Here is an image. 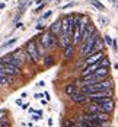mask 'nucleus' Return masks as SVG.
<instances>
[{
	"label": "nucleus",
	"mask_w": 118,
	"mask_h": 127,
	"mask_svg": "<svg viewBox=\"0 0 118 127\" xmlns=\"http://www.w3.org/2000/svg\"><path fill=\"white\" fill-rule=\"evenodd\" d=\"M10 56H12V66H16L19 69L24 66V63H25L26 59H28V54L22 48H18L16 51H13Z\"/></svg>",
	"instance_id": "obj_2"
},
{
	"label": "nucleus",
	"mask_w": 118,
	"mask_h": 127,
	"mask_svg": "<svg viewBox=\"0 0 118 127\" xmlns=\"http://www.w3.org/2000/svg\"><path fill=\"white\" fill-rule=\"evenodd\" d=\"M104 79L105 77L95 76V75H88V76H83V85H95V83L102 82Z\"/></svg>",
	"instance_id": "obj_10"
},
{
	"label": "nucleus",
	"mask_w": 118,
	"mask_h": 127,
	"mask_svg": "<svg viewBox=\"0 0 118 127\" xmlns=\"http://www.w3.org/2000/svg\"><path fill=\"white\" fill-rule=\"evenodd\" d=\"M50 32H51L52 35H55V37H60V35H61V19L57 21L55 24H52Z\"/></svg>",
	"instance_id": "obj_14"
},
{
	"label": "nucleus",
	"mask_w": 118,
	"mask_h": 127,
	"mask_svg": "<svg viewBox=\"0 0 118 127\" xmlns=\"http://www.w3.org/2000/svg\"><path fill=\"white\" fill-rule=\"evenodd\" d=\"M76 127H92L89 123H85V121H79L77 124H76Z\"/></svg>",
	"instance_id": "obj_26"
},
{
	"label": "nucleus",
	"mask_w": 118,
	"mask_h": 127,
	"mask_svg": "<svg viewBox=\"0 0 118 127\" xmlns=\"http://www.w3.org/2000/svg\"><path fill=\"white\" fill-rule=\"evenodd\" d=\"M96 69H99V66H98V63L95 64H89V66H86L85 69H83V72H82V76H88V75H92Z\"/></svg>",
	"instance_id": "obj_15"
},
{
	"label": "nucleus",
	"mask_w": 118,
	"mask_h": 127,
	"mask_svg": "<svg viewBox=\"0 0 118 127\" xmlns=\"http://www.w3.org/2000/svg\"><path fill=\"white\" fill-rule=\"evenodd\" d=\"M98 66H99V67H104V69H108V67H109V59L105 56L101 62H98Z\"/></svg>",
	"instance_id": "obj_20"
},
{
	"label": "nucleus",
	"mask_w": 118,
	"mask_h": 127,
	"mask_svg": "<svg viewBox=\"0 0 118 127\" xmlns=\"http://www.w3.org/2000/svg\"><path fill=\"white\" fill-rule=\"evenodd\" d=\"M73 53H74V45L71 44V45H69V47L64 50V57L66 59H70V57L73 56Z\"/></svg>",
	"instance_id": "obj_18"
},
{
	"label": "nucleus",
	"mask_w": 118,
	"mask_h": 127,
	"mask_svg": "<svg viewBox=\"0 0 118 127\" xmlns=\"http://www.w3.org/2000/svg\"><path fill=\"white\" fill-rule=\"evenodd\" d=\"M70 99L74 102V104H79V105H83V104H86V102L89 101V98H88V95H85V94H82L80 91L77 92H74L71 96H70Z\"/></svg>",
	"instance_id": "obj_7"
},
{
	"label": "nucleus",
	"mask_w": 118,
	"mask_h": 127,
	"mask_svg": "<svg viewBox=\"0 0 118 127\" xmlns=\"http://www.w3.org/2000/svg\"><path fill=\"white\" fill-rule=\"evenodd\" d=\"M0 9H4V3H0Z\"/></svg>",
	"instance_id": "obj_35"
},
{
	"label": "nucleus",
	"mask_w": 118,
	"mask_h": 127,
	"mask_svg": "<svg viewBox=\"0 0 118 127\" xmlns=\"http://www.w3.org/2000/svg\"><path fill=\"white\" fill-rule=\"evenodd\" d=\"M79 89H77V85L76 83H70V85H67L64 88V92H66V95H69V96H71L74 92H77Z\"/></svg>",
	"instance_id": "obj_16"
},
{
	"label": "nucleus",
	"mask_w": 118,
	"mask_h": 127,
	"mask_svg": "<svg viewBox=\"0 0 118 127\" xmlns=\"http://www.w3.org/2000/svg\"><path fill=\"white\" fill-rule=\"evenodd\" d=\"M115 69H118V64H115Z\"/></svg>",
	"instance_id": "obj_36"
},
{
	"label": "nucleus",
	"mask_w": 118,
	"mask_h": 127,
	"mask_svg": "<svg viewBox=\"0 0 118 127\" xmlns=\"http://www.w3.org/2000/svg\"><path fill=\"white\" fill-rule=\"evenodd\" d=\"M25 53L28 54V57L34 62V63H38L39 62V53H38V48H37V42L32 39V41H29L28 44H26L25 47Z\"/></svg>",
	"instance_id": "obj_3"
},
{
	"label": "nucleus",
	"mask_w": 118,
	"mask_h": 127,
	"mask_svg": "<svg viewBox=\"0 0 118 127\" xmlns=\"http://www.w3.org/2000/svg\"><path fill=\"white\" fill-rule=\"evenodd\" d=\"M89 1H91V4H93L98 10H101V12H104L105 10V6L101 3V1H98V0H89Z\"/></svg>",
	"instance_id": "obj_19"
},
{
	"label": "nucleus",
	"mask_w": 118,
	"mask_h": 127,
	"mask_svg": "<svg viewBox=\"0 0 118 127\" xmlns=\"http://www.w3.org/2000/svg\"><path fill=\"white\" fill-rule=\"evenodd\" d=\"M42 9H44V3H42V4H39V6L37 7V9H35V10H34V12H37V13H38V12H41Z\"/></svg>",
	"instance_id": "obj_30"
},
{
	"label": "nucleus",
	"mask_w": 118,
	"mask_h": 127,
	"mask_svg": "<svg viewBox=\"0 0 118 127\" xmlns=\"http://www.w3.org/2000/svg\"><path fill=\"white\" fill-rule=\"evenodd\" d=\"M0 72L9 75V76H18L22 73V70L16 66H12V64H4V63H0Z\"/></svg>",
	"instance_id": "obj_5"
},
{
	"label": "nucleus",
	"mask_w": 118,
	"mask_h": 127,
	"mask_svg": "<svg viewBox=\"0 0 118 127\" xmlns=\"http://www.w3.org/2000/svg\"><path fill=\"white\" fill-rule=\"evenodd\" d=\"M31 118H32V120H39V118H42V117H41V115H32V117H31Z\"/></svg>",
	"instance_id": "obj_32"
},
{
	"label": "nucleus",
	"mask_w": 118,
	"mask_h": 127,
	"mask_svg": "<svg viewBox=\"0 0 118 127\" xmlns=\"http://www.w3.org/2000/svg\"><path fill=\"white\" fill-rule=\"evenodd\" d=\"M114 86V80L109 79V77H105L102 82L99 83H95V85H83L80 88V92L85 94V95H91L93 92H98V91H102V89H109Z\"/></svg>",
	"instance_id": "obj_1"
},
{
	"label": "nucleus",
	"mask_w": 118,
	"mask_h": 127,
	"mask_svg": "<svg viewBox=\"0 0 118 127\" xmlns=\"http://www.w3.org/2000/svg\"><path fill=\"white\" fill-rule=\"evenodd\" d=\"M88 98H89L91 101L101 99V98H112V88H109V89H102V91L93 92V94H91V95H88Z\"/></svg>",
	"instance_id": "obj_6"
},
{
	"label": "nucleus",
	"mask_w": 118,
	"mask_h": 127,
	"mask_svg": "<svg viewBox=\"0 0 118 127\" xmlns=\"http://www.w3.org/2000/svg\"><path fill=\"white\" fill-rule=\"evenodd\" d=\"M0 88H1V85H0Z\"/></svg>",
	"instance_id": "obj_38"
},
{
	"label": "nucleus",
	"mask_w": 118,
	"mask_h": 127,
	"mask_svg": "<svg viewBox=\"0 0 118 127\" xmlns=\"http://www.w3.org/2000/svg\"><path fill=\"white\" fill-rule=\"evenodd\" d=\"M6 118H7V111L6 110H0V123L3 120H6Z\"/></svg>",
	"instance_id": "obj_23"
},
{
	"label": "nucleus",
	"mask_w": 118,
	"mask_h": 127,
	"mask_svg": "<svg viewBox=\"0 0 118 127\" xmlns=\"http://www.w3.org/2000/svg\"><path fill=\"white\" fill-rule=\"evenodd\" d=\"M12 77H13V76H9V75H6V73L0 72V85L3 86V85H7V83H10Z\"/></svg>",
	"instance_id": "obj_17"
},
{
	"label": "nucleus",
	"mask_w": 118,
	"mask_h": 127,
	"mask_svg": "<svg viewBox=\"0 0 118 127\" xmlns=\"http://www.w3.org/2000/svg\"><path fill=\"white\" fill-rule=\"evenodd\" d=\"M15 104H16V105H22V99H21V98H19V99H16Z\"/></svg>",
	"instance_id": "obj_34"
},
{
	"label": "nucleus",
	"mask_w": 118,
	"mask_h": 127,
	"mask_svg": "<svg viewBox=\"0 0 118 127\" xmlns=\"http://www.w3.org/2000/svg\"><path fill=\"white\" fill-rule=\"evenodd\" d=\"M51 13H52V10H47V12H45L44 15H42V18H41V19H42V21H45V19H48V18L51 16Z\"/></svg>",
	"instance_id": "obj_25"
},
{
	"label": "nucleus",
	"mask_w": 118,
	"mask_h": 127,
	"mask_svg": "<svg viewBox=\"0 0 118 127\" xmlns=\"http://www.w3.org/2000/svg\"><path fill=\"white\" fill-rule=\"evenodd\" d=\"M111 47H112V48H114V50H115V51L118 50V45H117V39H112V45H111Z\"/></svg>",
	"instance_id": "obj_29"
},
{
	"label": "nucleus",
	"mask_w": 118,
	"mask_h": 127,
	"mask_svg": "<svg viewBox=\"0 0 118 127\" xmlns=\"http://www.w3.org/2000/svg\"><path fill=\"white\" fill-rule=\"evenodd\" d=\"M21 107H22V108H24V110H28V108H29V104H28V102H26V104H22V105H21Z\"/></svg>",
	"instance_id": "obj_31"
},
{
	"label": "nucleus",
	"mask_w": 118,
	"mask_h": 127,
	"mask_svg": "<svg viewBox=\"0 0 118 127\" xmlns=\"http://www.w3.org/2000/svg\"><path fill=\"white\" fill-rule=\"evenodd\" d=\"M64 126H66V127H76V124H74L73 121H70V120H67V121L64 123Z\"/></svg>",
	"instance_id": "obj_28"
},
{
	"label": "nucleus",
	"mask_w": 118,
	"mask_h": 127,
	"mask_svg": "<svg viewBox=\"0 0 118 127\" xmlns=\"http://www.w3.org/2000/svg\"><path fill=\"white\" fill-rule=\"evenodd\" d=\"M104 57H105L104 51H98V53H93V54H91V56H88V57H86V66L98 63V62H101Z\"/></svg>",
	"instance_id": "obj_8"
},
{
	"label": "nucleus",
	"mask_w": 118,
	"mask_h": 127,
	"mask_svg": "<svg viewBox=\"0 0 118 127\" xmlns=\"http://www.w3.org/2000/svg\"><path fill=\"white\" fill-rule=\"evenodd\" d=\"M74 6V3H69V4H66L64 6V9H69V7H73Z\"/></svg>",
	"instance_id": "obj_33"
},
{
	"label": "nucleus",
	"mask_w": 118,
	"mask_h": 127,
	"mask_svg": "<svg viewBox=\"0 0 118 127\" xmlns=\"http://www.w3.org/2000/svg\"><path fill=\"white\" fill-rule=\"evenodd\" d=\"M52 63H54V57H52L51 54H48V56L45 57V60H44V64H45V66H51Z\"/></svg>",
	"instance_id": "obj_22"
},
{
	"label": "nucleus",
	"mask_w": 118,
	"mask_h": 127,
	"mask_svg": "<svg viewBox=\"0 0 118 127\" xmlns=\"http://www.w3.org/2000/svg\"><path fill=\"white\" fill-rule=\"evenodd\" d=\"M95 32H96V28H95V25H93V24H88V25H86V28L83 29V32H82L80 42H85V41L89 38L92 34H95Z\"/></svg>",
	"instance_id": "obj_9"
},
{
	"label": "nucleus",
	"mask_w": 118,
	"mask_h": 127,
	"mask_svg": "<svg viewBox=\"0 0 118 127\" xmlns=\"http://www.w3.org/2000/svg\"><path fill=\"white\" fill-rule=\"evenodd\" d=\"M16 41H18L16 38H10L9 41H6V42H4V44L1 45V50H3V48H7V47H10V45H13V44H15Z\"/></svg>",
	"instance_id": "obj_21"
},
{
	"label": "nucleus",
	"mask_w": 118,
	"mask_h": 127,
	"mask_svg": "<svg viewBox=\"0 0 118 127\" xmlns=\"http://www.w3.org/2000/svg\"><path fill=\"white\" fill-rule=\"evenodd\" d=\"M101 107H102V111H104L105 114L112 113V111H114V108H115V105H114V99H112V98H111V99H108L106 102L101 104Z\"/></svg>",
	"instance_id": "obj_11"
},
{
	"label": "nucleus",
	"mask_w": 118,
	"mask_h": 127,
	"mask_svg": "<svg viewBox=\"0 0 118 127\" xmlns=\"http://www.w3.org/2000/svg\"><path fill=\"white\" fill-rule=\"evenodd\" d=\"M102 39H104V42H106V45H112V38H111L109 35H106V34H105V37Z\"/></svg>",
	"instance_id": "obj_24"
},
{
	"label": "nucleus",
	"mask_w": 118,
	"mask_h": 127,
	"mask_svg": "<svg viewBox=\"0 0 118 127\" xmlns=\"http://www.w3.org/2000/svg\"><path fill=\"white\" fill-rule=\"evenodd\" d=\"M4 1H7V0H4Z\"/></svg>",
	"instance_id": "obj_37"
},
{
	"label": "nucleus",
	"mask_w": 118,
	"mask_h": 127,
	"mask_svg": "<svg viewBox=\"0 0 118 127\" xmlns=\"http://www.w3.org/2000/svg\"><path fill=\"white\" fill-rule=\"evenodd\" d=\"M99 24H101L102 26H106V25H108V19H106V18H101V16H99Z\"/></svg>",
	"instance_id": "obj_27"
},
{
	"label": "nucleus",
	"mask_w": 118,
	"mask_h": 127,
	"mask_svg": "<svg viewBox=\"0 0 118 127\" xmlns=\"http://www.w3.org/2000/svg\"><path fill=\"white\" fill-rule=\"evenodd\" d=\"M104 48H105L104 39L101 38V37H98L96 41H95V44H93V47H92V54H93V53H98V51H102Z\"/></svg>",
	"instance_id": "obj_13"
},
{
	"label": "nucleus",
	"mask_w": 118,
	"mask_h": 127,
	"mask_svg": "<svg viewBox=\"0 0 118 127\" xmlns=\"http://www.w3.org/2000/svg\"><path fill=\"white\" fill-rule=\"evenodd\" d=\"M98 37H99L98 32H95V34H92L85 42H82V54H83V57H88V56L92 54V47H93V44H95V41H96Z\"/></svg>",
	"instance_id": "obj_4"
},
{
	"label": "nucleus",
	"mask_w": 118,
	"mask_h": 127,
	"mask_svg": "<svg viewBox=\"0 0 118 127\" xmlns=\"http://www.w3.org/2000/svg\"><path fill=\"white\" fill-rule=\"evenodd\" d=\"M57 44H58L63 50H66L69 45H71V42H70V37H67V35H60L58 39H57Z\"/></svg>",
	"instance_id": "obj_12"
}]
</instances>
